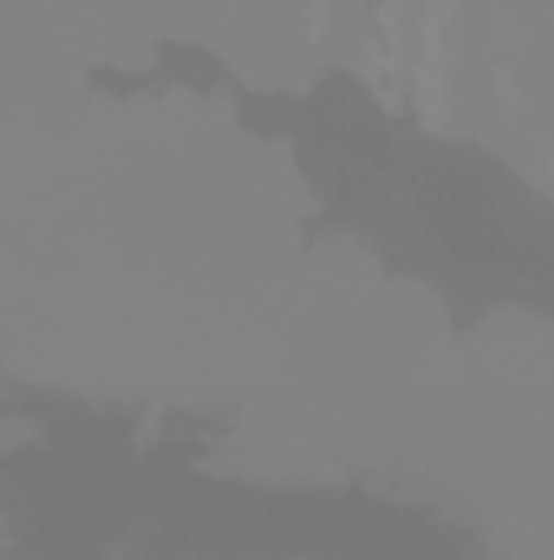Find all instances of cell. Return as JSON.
<instances>
[{"instance_id": "1", "label": "cell", "mask_w": 554, "mask_h": 560, "mask_svg": "<svg viewBox=\"0 0 554 560\" xmlns=\"http://www.w3.org/2000/svg\"><path fill=\"white\" fill-rule=\"evenodd\" d=\"M293 176L203 105L0 143V359L72 392H209L287 346Z\"/></svg>"}]
</instances>
